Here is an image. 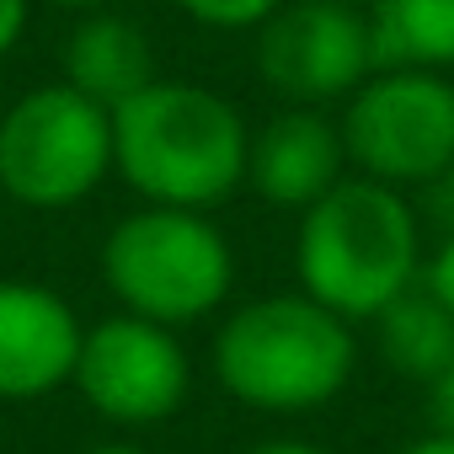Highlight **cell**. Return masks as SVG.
Instances as JSON below:
<instances>
[{
    "label": "cell",
    "instance_id": "cell-1",
    "mask_svg": "<svg viewBox=\"0 0 454 454\" xmlns=\"http://www.w3.org/2000/svg\"><path fill=\"white\" fill-rule=\"evenodd\" d=\"M247 160L252 123L214 86L155 75L139 97L113 107V176H123L139 203L214 214L247 187Z\"/></svg>",
    "mask_w": 454,
    "mask_h": 454
},
{
    "label": "cell",
    "instance_id": "cell-2",
    "mask_svg": "<svg viewBox=\"0 0 454 454\" xmlns=\"http://www.w3.org/2000/svg\"><path fill=\"white\" fill-rule=\"evenodd\" d=\"M422 224L401 187L348 171L326 198L300 214L294 278L342 321H374L422 278Z\"/></svg>",
    "mask_w": 454,
    "mask_h": 454
},
{
    "label": "cell",
    "instance_id": "cell-3",
    "mask_svg": "<svg viewBox=\"0 0 454 454\" xmlns=\"http://www.w3.org/2000/svg\"><path fill=\"white\" fill-rule=\"evenodd\" d=\"M353 369H358L353 321L332 316L305 289L241 300L214 326L219 390L268 417H305L332 406L348 390Z\"/></svg>",
    "mask_w": 454,
    "mask_h": 454
},
{
    "label": "cell",
    "instance_id": "cell-4",
    "mask_svg": "<svg viewBox=\"0 0 454 454\" xmlns=\"http://www.w3.org/2000/svg\"><path fill=\"white\" fill-rule=\"evenodd\" d=\"M97 262L118 310L171 332L219 316L236 294V247L198 208L139 203L102 236Z\"/></svg>",
    "mask_w": 454,
    "mask_h": 454
},
{
    "label": "cell",
    "instance_id": "cell-5",
    "mask_svg": "<svg viewBox=\"0 0 454 454\" xmlns=\"http://www.w3.org/2000/svg\"><path fill=\"white\" fill-rule=\"evenodd\" d=\"M113 176V113L65 81L22 91L0 113V192L59 214Z\"/></svg>",
    "mask_w": 454,
    "mask_h": 454
},
{
    "label": "cell",
    "instance_id": "cell-6",
    "mask_svg": "<svg viewBox=\"0 0 454 454\" xmlns=\"http://www.w3.org/2000/svg\"><path fill=\"white\" fill-rule=\"evenodd\" d=\"M348 166L385 187H433L454 166V81L443 70L380 65L342 102Z\"/></svg>",
    "mask_w": 454,
    "mask_h": 454
},
{
    "label": "cell",
    "instance_id": "cell-7",
    "mask_svg": "<svg viewBox=\"0 0 454 454\" xmlns=\"http://www.w3.org/2000/svg\"><path fill=\"white\" fill-rule=\"evenodd\" d=\"M70 390L113 427H155L187 406L192 358L171 326L113 310L86 326Z\"/></svg>",
    "mask_w": 454,
    "mask_h": 454
},
{
    "label": "cell",
    "instance_id": "cell-8",
    "mask_svg": "<svg viewBox=\"0 0 454 454\" xmlns=\"http://www.w3.org/2000/svg\"><path fill=\"white\" fill-rule=\"evenodd\" d=\"M252 38V65L284 107H342L380 70L364 6L284 0Z\"/></svg>",
    "mask_w": 454,
    "mask_h": 454
},
{
    "label": "cell",
    "instance_id": "cell-9",
    "mask_svg": "<svg viewBox=\"0 0 454 454\" xmlns=\"http://www.w3.org/2000/svg\"><path fill=\"white\" fill-rule=\"evenodd\" d=\"M81 310L38 278H0V401L27 406L70 385L81 358Z\"/></svg>",
    "mask_w": 454,
    "mask_h": 454
},
{
    "label": "cell",
    "instance_id": "cell-10",
    "mask_svg": "<svg viewBox=\"0 0 454 454\" xmlns=\"http://www.w3.org/2000/svg\"><path fill=\"white\" fill-rule=\"evenodd\" d=\"M353 166H348V150H342V129L326 107H284L252 134L247 187L273 208L305 214Z\"/></svg>",
    "mask_w": 454,
    "mask_h": 454
},
{
    "label": "cell",
    "instance_id": "cell-11",
    "mask_svg": "<svg viewBox=\"0 0 454 454\" xmlns=\"http://www.w3.org/2000/svg\"><path fill=\"white\" fill-rule=\"evenodd\" d=\"M155 75H160L155 70V43L134 17H123L113 6L81 12V22L65 38V54H59V81L65 86H75L81 97H91L113 113L129 97H139Z\"/></svg>",
    "mask_w": 454,
    "mask_h": 454
},
{
    "label": "cell",
    "instance_id": "cell-12",
    "mask_svg": "<svg viewBox=\"0 0 454 454\" xmlns=\"http://www.w3.org/2000/svg\"><path fill=\"white\" fill-rule=\"evenodd\" d=\"M369 326H374L380 358H385L401 380H411V385H427V380L454 358V321H449V310L427 294L422 278H417L401 300H390Z\"/></svg>",
    "mask_w": 454,
    "mask_h": 454
},
{
    "label": "cell",
    "instance_id": "cell-13",
    "mask_svg": "<svg viewBox=\"0 0 454 454\" xmlns=\"http://www.w3.org/2000/svg\"><path fill=\"white\" fill-rule=\"evenodd\" d=\"M364 12L380 65L454 70V0H369Z\"/></svg>",
    "mask_w": 454,
    "mask_h": 454
},
{
    "label": "cell",
    "instance_id": "cell-14",
    "mask_svg": "<svg viewBox=\"0 0 454 454\" xmlns=\"http://www.w3.org/2000/svg\"><path fill=\"white\" fill-rule=\"evenodd\" d=\"M171 6L214 33H257L284 0H171Z\"/></svg>",
    "mask_w": 454,
    "mask_h": 454
},
{
    "label": "cell",
    "instance_id": "cell-15",
    "mask_svg": "<svg viewBox=\"0 0 454 454\" xmlns=\"http://www.w3.org/2000/svg\"><path fill=\"white\" fill-rule=\"evenodd\" d=\"M422 284H427V294L449 310V321H454V231L433 247V257L422 262Z\"/></svg>",
    "mask_w": 454,
    "mask_h": 454
},
{
    "label": "cell",
    "instance_id": "cell-16",
    "mask_svg": "<svg viewBox=\"0 0 454 454\" xmlns=\"http://www.w3.org/2000/svg\"><path fill=\"white\" fill-rule=\"evenodd\" d=\"M427 390V417H433V433H449L454 438V358L422 385Z\"/></svg>",
    "mask_w": 454,
    "mask_h": 454
},
{
    "label": "cell",
    "instance_id": "cell-17",
    "mask_svg": "<svg viewBox=\"0 0 454 454\" xmlns=\"http://www.w3.org/2000/svg\"><path fill=\"white\" fill-rule=\"evenodd\" d=\"M33 22V0H0V59H6Z\"/></svg>",
    "mask_w": 454,
    "mask_h": 454
},
{
    "label": "cell",
    "instance_id": "cell-18",
    "mask_svg": "<svg viewBox=\"0 0 454 454\" xmlns=\"http://www.w3.org/2000/svg\"><path fill=\"white\" fill-rule=\"evenodd\" d=\"M247 454H326V449L321 443H305V438H268V443H257Z\"/></svg>",
    "mask_w": 454,
    "mask_h": 454
},
{
    "label": "cell",
    "instance_id": "cell-19",
    "mask_svg": "<svg viewBox=\"0 0 454 454\" xmlns=\"http://www.w3.org/2000/svg\"><path fill=\"white\" fill-rule=\"evenodd\" d=\"M401 454H454V438H449V433H422V438H411Z\"/></svg>",
    "mask_w": 454,
    "mask_h": 454
},
{
    "label": "cell",
    "instance_id": "cell-20",
    "mask_svg": "<svg viewBox=\"0 0 454 454\" xmlns=\"http://www.w3.org/2000/svg\"><path fill=\"white\" fill-rule=\"evenodd\" d=\"M86 454H150V449H139V443H129V438H113V443H97V449H86Z\"/></svg>",
    "mask_w": 454,
    "mask_h": 454
},
{
    "label": "cell",
    "instance_id": "cell-21",
    "mask_svg": "<svg viewBox=\"0 0 454 454\" xmlns=\"http://www.w3.org/2000/svg\"><path fill=\"white\" fill-rule=\"evenodd\" d=\"M54 6H65V12H102V6H113V0H54Z\"/></svg>",
    "mask_w": 454,
    "mask_h": 454
},
{
    "label": "cell",
    "instance_id": "cell-22",
    "mask_svg": "<svg viewBox=\"0 0 454 454\" xmlns=\"http://www.w3.org/2000/svg\"><path fill=\"white\" fill-rule=\"evenodd\" d=\"M443 187H449V203H454V166H449V176H443Z\"/></svg>",
    "mask_w": 454,
    "mask_h": 454
},
{
    "label": "cell",
    "instance_id": "cell-23",
    "mask_svg": "<svg viewBox=\"0 0 454 454\" xmlns=\"http://www.w3.org/2000/svg\"><path fill=\"white\" fill-rule=\"evenodd\" d=\"M337 6H369V0H337Z\"/></svg>",
    "mask_w": 454,
    "mask_h": 454
}]
</instances>
